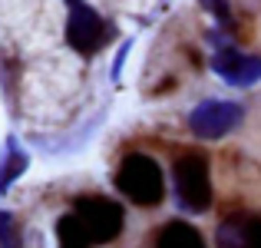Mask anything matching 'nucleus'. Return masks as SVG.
<instances>
[{
  "label": "nucleus",
  "instance_id": "423d86ee",
  "mask_svg": "<svg viewBox=\"0 0 261 248\" xmlns=\"http://www.w3.org/2000/svg\"><path fill=\"white\" fill-rule=\"evenodd\" d=\"M212 66L225 83L231 86H251V83L261 80V60L258 57H245L235 46H218L215 57H212Z\"/></svg>",
  "mask_w": 261,
  "mask_h": 248
},
{
  "label": "nucleus",
  "instance_id": "f8f14e48",
  "mask_svg": "<svg viewBox=\"0 0 261 248\" xmlns=\"http://www.w3.org/2000/svg\"><path fill=\"white\" fill-rule=\"evenodd\" d=\"M202 7L208 13H215L218 23H231V10H228V0H202Z\"/></svg>",
  "mask_w": 261,
  "mask_h": 248
},
{
  "label": "nucleus",
  "instance_id": "6e6552de",
  "mask_svg": "<svg viewBox=\"0 0 261 248\" xmlns=\"http://www.w3.org/2000/svg\"><path fill=\"white\" fill-rule=\"evenodd\" d=\"M27 165H30V159H27V153L20 149V142L13 139H7V149H4V156H0V195H4L7 189H10L13 182H17L20 176L27 172Z\"/></svg>",
  "mask_w": 261,
  "mask_h": 248
},
{
  "label": "nucleus",
  "instance_id": "9b49d317",
  "mask_svg": "<svg viewBox=\"0 0 261 248\" xmlns=\"http://www.w3.org/2000/svg\"><path fill=\"white\" fill-rule=\"evenodd\" d=\"M0 248H23L17 218H13L10 212H0Z\"/></svg>",
  "mask_w": 261,
  "mask_h": 248
},
{
  "label": "nucleus",
  "instance_id": "ddd939ff",
  "mask_svg": "<svg viewBox=\"0 0 261 248\" xmlns=\"http://www.w3.org/2000/svg\"><path fill=\"white\" fill-rule=\"evenodd\" d=\"M66 4H70V7H76V4H80V0H66Z\"/></svg>",
  "mask_w": 261,
  "mask_h": 248
},
{
  "label": "nucleus",
  "instance_id": "9d476101",
  "mask_svg": "<svg viewBox=\"0 0 261 248\" xmlns=\"http://www.w3.org/2000/svg\"><path fill=\"white\" fill-rule=\"evenodd\" d=\"M215 248H245V215H231L218 225Z\"/></svg>",
  "mask_w": 261,
  "mask_h": 248
},
{
  "label": "nucleus",
  "instance_id": "39448f33",
  "mask_svg": "<svg viewBox=\"0 0 261 248\" xmlns=\"http://www.w3.org/2000/svg\"><path fill=\"white\" fill-rule=\"evenodd\" d=\"M245 109L228 100H205L189 113V129L198 139H222L242 122Z\"/></svg>",
  "mask_w": 261,
  "mask_h": 248
},
{
  "label": "nucleus",
  "instance_id": "7ed1b4c3",
  "mask_svg": "<svg viewBox=\"0 0 261 248\" xmlns=\"http://www.w3.org/2000/svg\"><path fill=\"white\" fill-rule=\"evenodd\" d=\"M73 215L80 218V225L86 229V235H89L93 245H106V242H113V238H119L122 225H126L122 205L113 202V199H106V195H83V199H76Z\"/></svg>",
  "mask_w": 261,
  "mask_h": 248
},
{
  "label": "nucleus",
  "instance_id": "20e7f679",
  "mask_svg": "<svg viewBox=\"0 0 261 248\" xmlns=\"http://www.w3.org/2000/svg\"><path fill=\"white\" fill-rule=\"evenodd\" d=\"M113 37V27L86 4L70 7V20H66V43L80 53V57H96Z\"/></svg>",
  "mask_w": 261,
  "mask_h": 248
},
{
  "label": "nucleus",
  "instance_id": "f257e3e1",
  "mask_svg": "<svg viewBox=\"0 0 261 248\" xmlns=\"http://www.w3.org/2000/svg\"><path fill=\"white\" fill-rule=\"evenodd\" d=\"M116 189L129 199V202L152 209L166 199V176L162 165L146 153H129L116 169Z\"/></svg>",
  "mask_w": 261,
  "mask_h": 248
},
{
  "label": "nucleus",
  "instance_id": "1a4fd4ad",
  "mask_svg": "<svg viewBox=\"0 0 261 248\" xmlns=\"http://www.w3.org/2000/svg\"><path fill=\"white\" fill-rule=\"evenodd\" d=\"M57 242H60V248H93L86 229L80 225V218L73 215V212H66L57 222Z\"/></svg>",
  "mask_w": 261,
  "mask_h": 248
},
{
  "label": "nucleus",
  "instance_id": "0eeeda50",
  "mask_svg": "<svg viewBox=\"0 0 261 248\" xmlns=\"http://www.w3.org/2000/svg\"><path fill=\"white\" fill-rule=\"evenodd\" d=\"M155 248H205V238L189 222H169L155 235Z\"/></svg>",
  "mask_w": 261,
  "mask_h": 248
},
{
  "label": "nucleus",
  "instance_id": "f03ea898",
  "mask_svg": "<svg viewBox=\"0 0 261 248\" xmlns=\"http://www.w3.org/2000/svg\"><path fill=\"white\" fill-rule=\"evenodd\" d=\"M175 179V195L185 212H208L212 205V176H208V159L198 153L178 156L172 165Z\"/></svg>",
  "mask_w": 261,
  "mask_h": 248
}]
</instances>
